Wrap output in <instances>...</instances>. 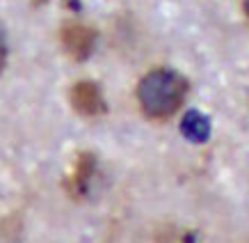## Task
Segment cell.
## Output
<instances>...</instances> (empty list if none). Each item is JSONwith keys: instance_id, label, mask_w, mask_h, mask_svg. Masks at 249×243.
Wrapping results in <instances>:
<instances>
[{"instance_id": "cell-1", "label": "cell", "mask_w": 249, "mask_h": 243, "mask_svg": "<svg viewBox=\"0 0 249 243\" xmlns=\"http://www.w3.org/2000/svg\"><path fill=\"white\" fill-rule=\"evenodd\" d=\"M188 92L190 81L181 71L158 67L140 78L135 87V99L144 117L153 122H165L183 108Z\"/></svg>"}, {"instance_id": "cell-2", "label": "cell", "mask_w": 249, "mask_h": 243, "mask_svg": "<svg viewBox=\"0 0 249 243\" xmlns=\"http://www.w3.org/2000/svg\"><path fill=\"white\" fill-rule=\"evenodd\" d=\"M96 44V30L85 23H69L62 28V46L73 60H87Z\"/></svg>"}, {"instance_id": "cell-3", "label": "cell", "mask_w": 249, "mask_h": 243, "mask_svg": "<svg viewBox=\"0 0 249 243\" xmlns=\"http://www.w3.org/2000/svg\"><path fill=\"white\" fill-rule=\"evenodd\" d=\"M71 106L85 117H96L106 113V99L101 87L91 81H80L71 87Z\"/></svg>"}, {"instance_id": "cell-4", "label": "cell", "mask_w": 249, "mask_h": 243, "mask_svg": "<svg viewBox=\"0 0 249 243\" xmlns=\"http://www.w3.org/2000/svg\"><path fill=\"white\" fill-rule=\"evenodd\" d=\"M183 133H185L190 140L201 142V140H206V138L211 136V122L206 120L199 110H192V113H188L185 120H183Z\"/></svg>"}, {"instance_id": "cell-5", "label": "cell", "mask_w": 249, "mask_h": 243, "mask_svg": "<svg viewBox=\"0 0 249 243\" xmlns=\"http://www.w3.org/2000/svg\"><path fill=\"white\" fill-rule=\"evenodd\" d=\"M5 62H7V37H5V30L0 28V71L5 69Z\"/></svg>"}, {"instance_id": "cell-6", "label": "cell", "mask_w": 249, "mask_h": 243, "mask_svg": "<svg viewBox=\"0 0 249 243\" xmlns=\"http://www.w3.org/2000/svg\"><path fill=\"white\" fill-rule=\"evenodd\" d=\"M242 9H245V16L249 19V0H242Z\"/></svg>"}]
</instances>
